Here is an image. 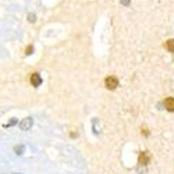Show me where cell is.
I'll list each match as a JSON object with an SVG mask.
<instances>
[{
	"label": "cell",
	"instance_id": "cell-1",
	"mask_svg": "<svg viewBox=\"0 0 174 174\" xmlns=\"http://www.w3.org/2000/svg\"><path fill=\"white\" fill-rule=\"evenodd\" d=\"M105 87H106L107 89H110V91H113V89H116V88L118 87V80L113 75L107 77L106 80H105Z\"/></svg>",
	"mask_w": 174,
	"mask_h": 174
},
{
	"label": "cell",
	"instance_id": "cell-2",
	"mask_svg": "<svg viewBox=\"0 0 174 174\" xmlns=\"http://www.w3.org/2000/svg\"><path fill=\"white\" fill-rule=\"evenodd\" d=\"M29 81H31V84H32V87L38 88L39 85H41V84H42V77L39 75L38 72H34V74H31Z\"/></svg>",
	"mask_w": 174,
	"mask_h": 174
},
{
	"label": "cell",
	"instance_id": "cell-3",
	"mask_svg": "<svg viewBox=\"0 0 174 174\" xmlns=\"http://www.w3.org/2000/svg\"><path fill=\"white\" fill-rule=\"evenodd\" d=\"M31 127H32V118L31 117L24 118V120L20 123V128L23 130V131H28Z\"/></svg>",
	"mask_w": 174,
	"mask_h": 174
},
{
	"label": "cell",
	"instance_id": "cell-4",
	"mask_svg": "<svg viewBox=\"0 0 174 174\" xmlns=\"http://www.w3.org/2000/svg\"><path fill=\"white\" fill-rule=\"evenodd\" d=\"M151 159V155H149V152H142L139 155V164H148Z\"/></svg>",
	"mask_w": 174,
	"mask_h": 174
},
{
	"label": "cell",
	"instance_id": "cell-5",
	"mask_svg": "<svg viewBox=\"0 0 174 174\" xmlns=\"http://www.w3.org/2000/svg\"><path fill=\"white\" fill-rule=\"evenodd\" d=\"M164 107L169 111H174V98H167L164 100Z\"/></svg>",
	"mask_w": 174,
	"mask_h": 174
},
{
	"label": "cell",
	"instance_id": "cell-6",
	"mask_svg": "<svg viewBox=\"0 0 174 174\" xmlns=\"http://www.w3.org/2000/svg\"><path fill=\"white\" fill-rule=\"evenodd\" d=\"M164 46H166V49L169 50L170 53H174V39H169Z\"/></svg>",
	"mask_w": 174,
	"mask_h": 174
},
{
	"label": "cell",
	"instance_id": "cell-7",
	"mask_svg": "<svg viewBox=\"0 0 174 174\" xmlns=\"http://www.w3.org/2000/svg\"><path fill=\"white\" fill-rule=\"evenodd\" d=\"M32 52H34V46L29 45V46L27 47V49H25V54H27V56H29V54L32 53Z\"/></svg>",
	"mask_w": 174,
	"mask_h": 174
},
{
	"label": "cell",
	"instance_id": "cell-8",
	"mask_svg": "<svg viewBox=\"0 0 174 174\" xmlns=\"http://www.w3.org/2000/svg\"><path fill=\"white\" fill-rule=\"evenodd\" d=\"M130 2H131V0H120V3L123 4V6H128Z\"/></svg>",
	"mask_w": 174,
	"mask_h": 174
},
{
	"label": "cell",
	"instance_id": "cell-9",
	"mask_svg": "<svg viewBox=\"0 0 174 174\" xmlns=\"http://www.w3.org/2000/svg\"><path fill=\"white\" fill-rule=\"evenodd\" d=\"M15 123H17V118H11V121H10L8 124H6V127H8V125H14Z\"/></svg>",
	"mask_w": 174,
	"mask_h": 174
},
{
	"label": "cell",
	"instance_id": "cell-10",
	"mask_svg": "<svg viewBox=\"0 0 174 174\" xmlns=\"http://www.w3.org/2000/svg\"><path fill=\"white\" fill-rule=\"evenodd\" d=\"M28 18H29L31 23H35V15L34 14H29V15H28Z\"/></svg>",
	"mask_w": 174,
	"mask_h": 174
}]
</instances>
